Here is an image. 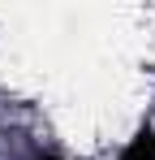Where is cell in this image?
Returning a JSON list of instances; mask_svg holds the SVG:
<instances>
[{
	"mask_svg": "<svg viewBox=\"0 0 155 160\" xmlns=\"http://www.w3.org/2000/svg\"><path fill=\"white\" fill-rule=\"evenodd\" d=\"M121 160H155V134L142 130V134L125 147V156H121Z\"/></svg>",
	"mask_w": 155,
	"mask_h": 160,
	"instance_id": "1",
	"label": "cell"
}]
</instances>
